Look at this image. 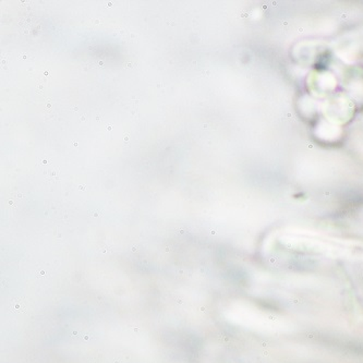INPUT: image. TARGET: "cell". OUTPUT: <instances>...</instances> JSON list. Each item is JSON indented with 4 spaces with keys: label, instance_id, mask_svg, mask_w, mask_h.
Segmentation results:
<instances>
[{
    "label": "cell",
    "instance_id": "6da1fadb",
    "mask_svg": "<svg viewBox=\"0 0 363 363\" xmlns=\"http://www.w3.org/2000/svg\"><path fill=\"white\" fill-rule=\"evenodd\" d=\"M44 175L48 178L50 182H54V180H58V175H60V170L58 168L55 167L52 164H48V169L44 172Z\"/></svg>",
    "mask_w": 363,
    "mask_h": 363
},
{
    "label": "cell",
    "instance_id": "7a4b0ae2",
    "mask_svg": "<svg viewBox=\"0 0 363 363\" xmlns=\"http://www.w3.org/2000/svg\"><path fill=\"white\" fill-rule=\"evenodd\" d=\"M130 137L129 135H125V142L129 141Z\"/></svg>",
    "mask_w": 363,
    "mask_h": 363
},
{
    "label": "cell",
    "instance_id": "3957f363",
    "mask_svg": "<svg viewBox=\"0 0 363 363\" xmlns=\"http://www.w3.org/2000/svg\"><path fill=\"white\" fill-rule=\"evenodd\" d=\"M111 129H113V127H111V125H108V127H107V130H108V131H111Z\"/></svg>",
    "mask_w": 363,
    "mask_h": 363
}]
</instances>
